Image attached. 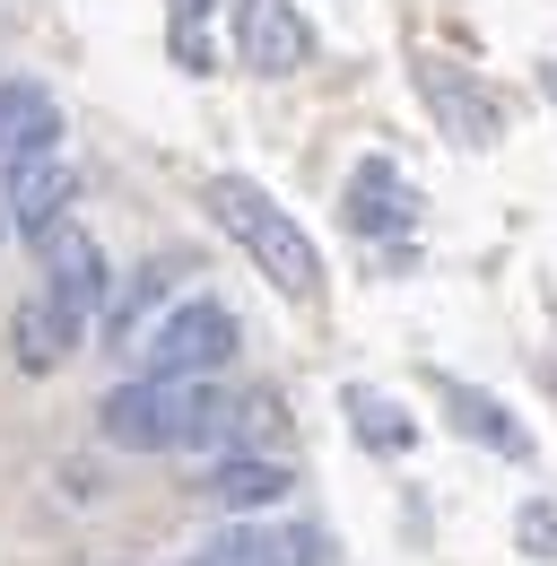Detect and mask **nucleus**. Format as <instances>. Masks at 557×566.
I'll list each match as a JSON object with an SVG mask.
<instances>
[{
  "label": "nucleus",
  "mask_w": 557,
  "mask_h": 566,
  "mask_svg": "<svg viewBox=\"0 0 557 566\" xmlns=\"http://www.w3.org/2000/svg\"><path fill=\"white\" fill-rule=\"evenodd\" d=\"M540 87H549V105H557V62H540Z\"/></svg>",
  "instance_id": "a211bd4d"
},
{
  "label": "nucleus",
  "mask_w": 557,
  "mask_h": 566,
  "mask_svg": "<svg viewBox=\"0 0 557 566\" xmlns=\"http://www.w3.org/2000/svg\"><path fill=\"white\" fill-rule=\"evenodd\" d=\"M62 140V105L44 78H0V175H18L27 157Z\"/></svg>",
  "instance_id": "9d476101"
},
{
  "label": "nucleus",
  "mask_w": 557,
  "mask_h": 566,
  "mask_svg": "<svg viewBox=\"0 0 557 566\" xmlns=\"http://www.w3.org/2000/svg\"><path fill=\"white\" fill-rule=\"evenodd\" d=\"M314 558H323V541L305 523H227L183 566H314Z\"/></svg>",
  "instance_id": "6e6552de"
},
{
  "label": "nucleus",
  "mask_w": 557,
  "mask_h": 566,
  "mask_svg": "<svg viewBox=\"0 0 557 566\" xmlns=\"http://www.w3.org/2000/svg\"><path fill=\"white\" fill-rule=\"evenodd\" d=\"M340 218H348V235H366V244L410 235V227H418L410 175H401L392 157H357V166H348V192H340Z\"/></svg>",
  "instance_id": "423d86ee"
},
{
  "label": "nucleus",
  "mask_w": 557,
  "mask_h": 566,
  "mask_svg": "<svg viewBox=\"0 0 557 566\" xmlns=\"http://www.w3.org/2000/svg\"><path fill=\"white\" fill-rule=\"evenodd\" d=\"M410 78H418V96H427V114H435V132H453L462 148L505 140V96H496L487 78H471L462 62H444V53H418Z\"/></svg>",
  "instance_id": "20e7f679"
},
{
  "label": "nucleus",
  "mask_w": 557,
  "mask_h": 566,
  "mask_svg": "<svg viewBox=\"0 0 557 566\" xmlns=\"http://www.w3.org/2000/svg\"><path fill=\"white\" fill-rule=\"evenodd\" d=\"M175 62H183V71H218V62H209V35H201V18H175Z\"/></svg>",
  "instance_id": "dca6fc26"
},
{
  "label": "nucleus",
  "mask_w": 557,
  "mask_h": 566,
  "mask_svg": "<svg viewBox=\"0 0 557 566\" xmlns=\"http://www.w3.org/2000/svg\"><path fill=\"white\" fill-rule=\"evenodd\" d=\"M201 201H209V218L244 244V262H253L278 296H296V305H314V296H323V253H314V235L278 210L253 175H209Z\"/></svg>",
  "instance_id": "f03ea898"
},
{
  "label": "nucleus",
  "mask_w": 557,
  "mask_h": 566,
  "mask_svg": "<svg viewBox=\"0 0 557 566\" xmlns=\"http://www.w3.org/2000/svg\"><path fill=\"white\" fill-rule=\"evenodd\" d=\"M166 9H175V18H209L218 0H166Z\"/></svg>",
  "instance_id": "f3484780"
},
{
  "label": "nucleus",
  "mask_w": 557,
  "mask_h": 566,
  "mask_svg": "<svg viewBox=\"0 0 557 566\" xmlns=\"http://www.w3.org/2000/svg\"><path fill=\"white\" fill-rule=\"evenodd\" d=\"M192 489H201L218 514H271L278 496L296 489V471H287L278 453H235V444H227V462H209Z\"/></svg>",
  "instance_id": "1a4fd4ad"
},
{
  "label": "nucleus",
  "mask_w": 557,
  "mask_h": 566,
  "mask_svg": "<svg viewBox=\"0 0 557 566\" xmlns=\"http://www.w3.org/2000/svg\"><path fill=\"white\" fill-rule=\"evenodd\" d=\"M444 401H453V427H462V436H480L487 453H514V462L532 453V436H523V419H505V410H496L487 392H471V384H444Z\"/></svg>",
  "instance_id": "4468645a"
},
{
  "label": "nucleus",
  "mask_w": 557,
  "mask_h": 566,
  "mask_svg": "<svg viewBox=\"0 0 557 566\" xmlns=\"http://www.w3.org/2000/svg\"><path fill=\"white\" fill-rule=\"evenodd\" d=\"M78 332H87V323H78L70 305H53V296L18 305V323H9V340H18V366H27V375H53V366L78 349Z\"/></svg>",
  "instance_id": "f8f14e48"
},
{
  "label": "nucleus",
  "mask_w": 557,
  "mask_h": 566,
  "mask_svg": "<svg viewBox=\"0 0 557 566\" xmlns=\"http://www.w3.org/2000/svg\"><path fill=\"white\" fill-rule=\"evenodd\" d=\"M35 253H44V296L53 305H70L78 323H96L114 296H105V253H96V235L87 227H53V235H35Z\"/></svg>",
  "instance_id": "0eeeda50"
},
{
  "label": "nucleus",
  "mask_w": 557,
  "mask_h": 566,
  "mask_svg": "<svg viewBox=\"0 0 557 566\" xmlns=\"http://www.w3.org/2000/svg\"><path fill=\"white\" fill-rule=\"evenodd\" d=\"M348 427H357L366 453H410L418 444V419L401 401H383V392H348Z\"/></svg>",
  "instance_id": "2eb2a0df"
},
{
  "label": "nucleus",
  "mask_w": 557,
  "mask_h": 566,
  "mask_svg": "<svg viewBox=\"0 0 557 566\" xmlns=\"http://www.w3.org/2000/svg\"><path fill=\"white\" fill-rule=\"evenodd\" d=\"M235 314L218 296H175L148 332H139V375H218L235 357Z\"/></svg>",
  "instance_id": "7ed1b4c3"
},
{
  "label": "nucleus",
  "mask_w": 557,
  "mask_h": 566,
  "mask_svg": "<svg viewBox=\"0 0 557 566\" xmlns=\"http://www.w3.org/2000/svg\"><path fill=\"white\" fill-rule=\"evenodd\" d=\"M235 401L209 375H132L96 401V436L123 453H183V444H235Z\"/></svg>",
  "instance_id": "f257e3e1"
},
{
  "label": "nucleus",
  "mask_w": 557,
  "mask_h": 566,
  "mask_svg": "<svg viewBox=\"0 0 557 566\" xmlns=\"http://www.w3.org/2000/svg\"><path fill=\"white\" fill-rule=\"evenodd\" d=\"M235 53H244V71L287 78L314 62V27L296 0H235Z\"/></svg>",
  "instance_id": "39448f33"
},
{
  "label": "nucleus",
  "mask_w": 557,
  "mask_h": 566,
  "mask_svg": "<svg viewBox=\"0 0 557 566\" xmlns=\"http://www.w3.org/2000/svg\"><path fill=\"white\" fill-rule=\"evenodd\" d=\"M175 271H183V262H139V271H132V287L105 305V340H114V349H139L148 305H166V296H175Z\"/></svg>",
  "instance_id": "ddd939ff"
},
{
  "label": "nucleus",
  "mask_w": 557,
  "mask_h": 566,
  "mask_svg": "<svg viewBox=\"0 0 557 566\" xmlns=\"http://www.w3.org/2000/svg\"><path fill=\"white\" fill-rule=\"evenodd\" d=\"M70 201H78V175H70V157H53V148L9 175V227L18 235H53L70 218Z\"/></svg>",
  "instance_id": "9b49d317"
}]
</instances>
